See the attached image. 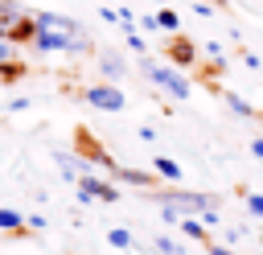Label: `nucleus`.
Instances as JSON below:
<instances>
[{"instance_id": "1", "label": "nucleus", "mask_w": 263, "mask_h": 255, "mask_svg": "<svg viewBox=\"0 0 263 255\" xmlns=\"http://www.w3.org/2000/svg\"><path fill=\"white\" fill-rule=\"evenodd\" d=\"M140 70L148 74V82H152L160 95H168V99H177V103H185V99L193 95V82H189L177 66H168V62H148V58H140Z\"/></svg>"}, {"instance_id": "2", "label": "nucleus", "mask_w": 263, "mask_h": 255, "mask_svg": "<svg viewBox=\"0 0 263 255\" xmlns=\"http://www.w3.org/2000/svg\"><path fill=\"white\" fill-rule=\"evenodd\" d=\"M82 103H90L95 111H123V103H127V95L115 86V82H95V86H86L82 90Z\"/></svg>"}, {"instance_id": "3", "label": "nucleus", "mask_w": 263, "mask_h": 255, "mask_svg": "<svg viewBox=\"0 0 263 255\" xmlns=\"http://www.w3.org/2000/svg\"><path fill=\"white\" fill-rule=\"evenodd\" d=\"M156 202H168V206H177L181 214H201V210H210V206H218L210 193H193V189H160V193H152Z\"/></svg>"}, {"instance_id": "4", "label": "nucleus", "mask_w": 263, "mask_h": 255, "mask_svg": "<svg viewBox=\"0 0 263 255\" xmlns=\"http://www.w3.org/2000/svg\"><path fill=\"white\" fill-rule=\"evenodd\" d=\"M33 21H37L41 33H53V37L62 41V53H66V41L82 29V21H74V16H66V12H33Z\"/></svg>"}, {"instance_id": "5", "label": "nucleus", "mask_w": 263, "mask_h": 255, "mask_svg": "<svg viewBox=\"0 0 263 255\" xmlns=\"http://www.w3.org/2000/svg\"><path fill=\"white\" fill-rule=\"evenodd\" d=\"M160 53H164V62H168V66H177V70L197 66V45H193L185 33H168V45H164Z\"/></svg>"}, {"instance_id": "6", "label": "nucleus", "mask_w": 263, "mask_h": 255, "mask_svg": "<svg viewBox=\"0 0 263 255\" xmlns=\"http://www.w3.org/2000/svg\"><path fill=\"white\" fill-rule=\"evenodd\" d=\"M78 202H119V189L107 185V181H99V177H90L82 169V177H78Z\"/></svg>"}, {"instance_id": "7", "label": "nucleus", "mask_w": 263, "mask_h": 255, "mask_svg": "<svg viewBox=\"0 0 263 255\" xmlns=\"http://www.w3.org/2000/svg\"><path fill=\"white\" fill-rule=\"evenodd\" d=\"M74 140H78V160H90V165H103L107 173L115 169V160H111V156L103 152V144H99V140H95V136H90L86 128H78V136H74Z\"/></svg>"}, {"instance_id": "8", "label": "nucleus", "mask_w": 263, "mask_h": 255, "mask_svg": "<svg viewBox=\"0 0 263 255\" xmlns=\"http://www.w3.org/2000/svg\"><path fill=\"white\" fill-rule=\"evenodd\" d=\"M99 70H103V78H107V82H123L127 62H123L115 49H99Z\"/></svg>"}, {"instance_id": "9", "label": "nucleus", "mask_w": 263, "mask_h": 255, "mask_svg": "<svg viewBox=\"0 0 263 255\" xmlns=\"http://www.w3.org/2000/svg\"><path fill=\"white\" fill-rule=\"evenodd\" d=\"M210 90H218V95L226 99V107H230L238 119H259V107H255V103H247L242 95H234V90H226V86H210Z\"/></svg>"}, {"instance_id": "10", "label": "nucleus", "mask_w": 263, "mask_h": 255, "mask_svg": "<svg viewBox=\"0 0 263 255\" xmlns=\"http://www.w3.org/2000/svg\"><path fill=\"white\" fill-rule=\"evenodd\" d=\"M33 37H37V21H33V12H21L16 25H12V33H8V41L12 45H29Z\"/></svg>"}, {"instance_id": "11", "label": "nucleus", "mask_w": 263, "mask_h": 255, "mask_svg": "<svg viewBox=\"0 0 263 255\" xmlns=\"http://www.w3.org/2000/svg\"><path fill=\"white\" fill-rule=\"evenodd\" d=\"M177 226H181V234H185V239H193V243H201V247L210 243V226H205V222H201L197 214H185V218H181Z\"/></svg>"}, {"instance_id": "12", "label": "nucleus", "mask_w": 263, "mask_h": 255, "mask_svg": "<svg viewBox=\"0 0 263 255\" xmlns=\"http://www.w3.org/2000/svg\"><path fill=\"white\" fill-rule=\"evenodd\" d=\"M111 177H115V181H127V185H156L152 173H144V169H127V165H115Z\"/></svg>"}, {"instance_id": "13", "label": "nucleus", "mask_w": 263, "mask_h": 255, "mask_svg": "<svg viewBox=\"0 0 263 255\" xmlns=\"http://www.w3.org/2000/svg\"><path fill=\"white\" fill-rule=\"evenodd\" d=\"M25 8L16 4V0H0V37H8L12 33V25H16V16H21Z\"/></svg>"}, {"instance_id": "14", "label": "nucleus", "mask_w": 263, "mask_h": 255, "mask_svg": "<svg viewBox=\"0 0 263 255\" xmlns=\"http://www.w3.org/2000/svg\"><path fill=\"white\" fill-rule=\"evenodd\" d=\"M156 29H164V33H181V12L168 8V4H160V12H156Z\"/></svg>"}, {"instance_id": "15", "label": "nucleus", "mask_w": 263, "mask_h": 255, "mask_svg": "<svg viewBox=\"0 0 263 255\" xmlns=\"http://www.w3.org/2000/svg\"><path fill=\"white\" fill-rule=\"evenodd\" d=\"M152 169H156V177H164V181H181V165L177 160H168V156H152Z\"/></svg>"}, {"instance_id": "16", "label": "nucleus", "mask_w": 263, "mask_h": 255, "mask_svg": "<svg viewBox=\"0 0 263 255\" xmlns=\"http://www.w3.org/2000/svg\"><path fill=\"white\" fill-rule=\"evenodd\" d=\"M0 230H8V234H25V214L0 206Z\"/></svg>"}, {"instance_id": "17", "label": "nucleus", "mask_w": 263, "mask_h": 255, "mask_svg": "<svg viewBox=\"0 0 263 255\" xmlns=\"http://www.w3.org/2000/svg\"><path fill=\"white\" fill-rule=\"evenodd\" d=\"M16 78H25V62H16V58L0 62V82H16Z\"/></svg>"}, {"instance_id": "18", "label": "nucleus", "mask_w": 263, "mask_h": 255, "mask_svg": "<svg viewBox=\"0 0 263 255\" xmlns=\"http://www.w3.org/2000/svg\"><path fill=\"white\" fill-rule=\"evenodd\" d=\"M53 160H58V169H62L70 181H78V156H70V152H53Z\"/></svg>"}, {"instance_id": "19", "label": "nucleus", "mask_w": 263, "mask_h": 255, "mask_svg": "<svg viewBox=\"0 0 263 255\" xmlns=\"http://www.w3.org/2000/svg\"><path fill=\"white\" fill-rule=\"evenodd\" d=\"M107 243H111L115 251H132V234H127L123 226H111V230H107Z\"/></svg>"}, {"instance_id": "20", "label": "nucleus", "mask_w": 263, "mask_h": 255, "mask_svg": "<svg viewBox=\"0 0 263 255\" xmlns=\"http://www.w3.org/2000/svg\"><path fill=\"white\" fill-rule=\"evenodd\" d=\"M152 247H156L160 255H181V243H177V239H168V234H156V239H152Z\"/></svg>"}, {"instance_id": "21", "label": "nucleus", "mask_w": 263, "mask_h": 255, "mask_svg": "<svg viewBox=\"0 0 263 255\" xmlns=\"http://www.w3.org/2000/svg\"><path fill=\"white\" fill-rule=\"evenodd\" d=\"M123 37H127V49H136V53H148V45H144V37H140L136 29H127Z\"/></svg>"}, {"instance_id": "22", "label": "nucleus", "mask_w": 263, "mask_h": 255, "mask_svg": "<svg viewBox=\"0 0 263 255\" xmlns=\"http://www.w3.org/2000/svg\"><path fill=\"white\" fill-rule=\"evenodd\" d=\"M242 197H247V210L255 218H263V193H242Z\"/></svg>"}, {"instance_id": "23", "label": "nucleus", "mask_w": 263, "mask_h": 255, "mask_svg": "<svg viewBox=\"0 0 263 255\" xmlns=\"http://www.w3.org/2000/svg\"><path fill=\"white\" fill-rule=\"evenodd\" d=\"M8 58H16V45L8 37H0V62H8Z\"/></svg>"}, {"instance_id": "24", "label": "nucleus", "mask_w": 263, "mask_h": 255, "mask_svg": "<svg viewBox=\"0 0 263 255\" xmlns=\"http://www.w3.org/2000/svg\"><path fill=\"white\" fill-rule=\"evenodd\" d=\"M25 230H45V218H41V214H29V218H25Z\"/></svg>"}, {"instance_id": "25", "label": "nucleus", "mask_w": 263, "mask_h": 255, "mask_svg": "<svg viewBox=\"0 0 263 255\" xmlns=\"http://www.w3.org/2000/svg\"><path fill=\"white\" fill-rule=\"evenodd\" d=\"M136 25H140V29H148V33H156V12H148V16H140Z\"/></svg>"}, {"instance_id": "26", "label": "nucleus", "mask_w": 263, "mask_h": 255, "mask_svg": "<svg viewBox=\"0 0 263 255\" xmlns=\"http://www.w3.org/2000/svg\"><path fill=\"white\" fill-rule=\"evenodd\" d=\"M205 255H234V251H230V247H218V243L210 239V243H205Z\"/></svg>"}, {"instance_id": "27", "label": "nucleus", "mask_w": 263, "mask_h": 255, "mask_svg": "<svg viewBox=\"0 0 263 255\" xmlns=\"http://www.w3.org/2000/svg\"><path fill=\"white\" fill-rule=\"evenodd\" d=\"M242 62H247L251 70H259V66H263V58H259V53H247V49H242Z\"/></svg>"}, {"instance_id": "28", "label": "nucleus", "mask_w": 263, "mask_h": 255, "mask_svg": "<svg viewBox=\"0 0 263 255\" xmlns=\"http://www.w3.org/2000/svg\"><path fill=\"white\" fill-rule=\"evenodd\" d=\"M251 152H255V156L263 160V136H259V140H251Z\"/></svg>"}, {"instance_id": "29", "label": "nucleus", "mask_w": 263, "mask_h": 255, "mask_svg": "<svg viewBox=\"0 0 263 255\" xmlns=\"http://www.w3.org/2000/svg\"><path fill=\"white\" fill-rule=\"evenodd\" d=\"M152 4H164V0H152Z\"/></svg>"}]
</instances>
